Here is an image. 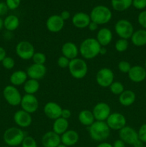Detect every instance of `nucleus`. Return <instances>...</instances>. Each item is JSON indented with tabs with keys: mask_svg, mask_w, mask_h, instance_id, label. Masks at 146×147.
I'll return each instance as SVG.
<instances>
[{
	"mask_svg": "<svg viewBox=\"0 0 146 147\" xmlns=\"http://www.w3.org/2000/svg\"><path fill=\"white\" fill-rule=\"evenodd\" d=\"M101 47L96 38L88 37L80 43L79 53L84 60H92L100 55Z\"/></svg>",
	"mask_w": 146,
	"mask_h": 147,
	"instance_id": "nucleus-1",
	"label": "nucleus"
},
{
	"mask_svg": "<svg viewBox=\"0 0 146 147\" xmlns=\"http://www.w3.org/2000/svg\"><path fill=\"white\" fill-rule=\"evenodd\" d=\"M88 131L90 138L97 142H104L110 135V129L106 121H95L88 127Z\"/></svg>",
	"mask_w": 146,
	"mask_h": 147,
	"instance_id": "nucleus-2",
	"label": "nucleus"
},
{
	"mask_svg": "<svg viewBox=\"0 0 146 147\" xmlns=\"http://www.w3.org/2000/svg\"><path fill=\"white\" fill-rule=\"evenodd\" d=\"M90 20L98 25L106 24L111 20L113 13L111 10L104 5H97L91 10Z\"/></svg>",
	"mask_w": 146,
	"mask_h": 147,
	"instance_id": "nucleus-3",
	"label": "nucleus"
},
{
	"mask_svg": "<svg viewBox=\"0 0 146 147\" xmlns=\"http://www.w3.org/2000/svg\"><path fill=\"white\" fill-rule=\"evenodd\" d=\"M25 136L24 132L21 128L10 127L4 131L3 139L7 146L14 147L21 145Z\"/></svg>",
	"mask_w": 146,
	"mask_h": 147,
	"instance_id": "nucleus-4",
	"label": "nucleus"
},
{
	"mask_svg": "<svg viewBox=\"0 0 146 147\" xmlns=\"http://www.w3.org/2000/svg\"><path fill=\"white\" fill-rule=\"evenodd\" d=\"M68 70L72 77L77 80H80L84 78L87 76L88 72V66L85 60L77 57L70 60Z\"/></svg>",
	"mask_w": 146,
	"mask_h": 147,
	"instance_id": "nucleus-5",
	"label": "nucleus"
},
{
	"mask_svg": "<svg viewBox=\"0 0 146 147\" xmlns=\"http://www.w3.org/2000/svg\"><path fill=\"white\" fill-rule=\"evenodd\" d=\"M115 32L120 38L128 40L132 37L135 30L133 24L129 20L121 19L116 22Z\"/></svg>",
	"mask_w": 146,
	"mask_h": 147,
	"instance_id": "nucleus-6",
	"label": "nucleus"
},
{
	"mask_svg": "<svg viewBox=\"0 0 146 147\" xmlns=\"http://www.w3.org/2000/svg\"><path fill=\"white\" fill-rule=\"evenodd\" d=\"M17 55L23 60H31L33 55L35 53L34 45L30 42L22 40L17 43L15 47Z\"/></svg>",
	"mask_w": 146,
	"mask_h": 147,
	"instance_id": "nucleus-7",
	"label": "nucleus"
},
{
	"mask_svg": "<svg viewBox=\"0 0 146 147\" xmlns=\"http://www.w3.org/2000/svg\"><path fill=\"white\" fill-rule=\"evenodd\" d=\"M3 96L8 104L11 106H17L20 105L22 98L19 90L12 85H9L4 88L3 90Z\"/></svg>",
	"mask_w": 146,
	"mask_h": 147,
	"instance_id": "nucleus-8",
	"label": "nucleus"
},
{
	"mask_svg": "<svg viewBox=\"0 0 146 147\" xmlns=\"http://www.w3.org/2000/svg\"><path fill=\"white\" fill-rule=\"evenodd\" d=\"M115 74L109 67H102L97 71L95 80L98 86L102 88H109L114 82Z\"/></svg>",
	"mask_w": 146,
	"mask_h": 147,
	"instance_id": "nucleus-9",
	"label": "nucleus"
},
{
	"mask_svg": "<svg viewBox=\"0 0 146 147\" xmlns=\"http://www.w3.org/2000/svg\"><path fill=\"white\" fill-rule=\"evenodd\" d=\"M107 126L110 130L120 131L127 124V119L125 116L119 112L111 113L106 120Z\"/></svg>",
	"mask_w": 146,
	"mask_h": 147,
	"instance_id": "nucleus-10",
	"label": "nucleus"
},
{
	"mask_svg": "<svg viewBox=\"0 0 146 147\" xmlns=\"http://www.w3.org/2000/svg\"><path fill=\"white\" fill-rule=\"evenodd\" d=\"M93 115L95 121H106L107 118L110 115L111 108L105 102H99L93 107L92 111Z\"/></svg>",
	"mask_w": 146,
	"mask_h": 147,
	"instance_id": "nucleus-11",
	"label": "nucleus"
},
{
	"mask_svg": "<svg viewBox=\"0 0 146 147\" xmlns=\"http://www.w3.org/2000/svg\"><path fill=\"white\" fill-rule=\"evenodd\" d=\"M20 106L22 110L32 114L39 109V100L34 95L25 94L21 98Z\"/></svg>",
	"mask_w": 146,
	"mask_h": 147,
	"instance_id": "nucleus-12",
	"label": "nucleus"
},
{
	"mask_svg": "<svg viewBox=\"0 0 146 147\" xmlns=\"http://www.w3.org/2000/svg\"><path fill=\"white\" fill-rule=\"evenodd\" d=\"M119 137L125 144H127L132 146L139 139L137 131L129 126H125L119 131Z\"/></svg>",
	"mask_w": 146,
	"mask_h": 147,
	"instance_id": "nucleus-13",
	"label": "nucleus"
},
{
	"mask_svg": "<svg viewBox=\"0 0 146 147\" xmlns=\"http://www.w3.org/2000/svg\"><path fill=\"white\" fill-rule=\"evenodd\" d=\"M14 121L18 127L21 129H25L31 126L32 123V117L30 113H27L25 111L19 110L16 111L14 114Z\"/></svg>",
	"mask_w": 146,
	"mask_h": 147,
	"instance_id": "nucleus-14",
	"label": "nucleus"
},
{
	"mask_svg": "<svg viewBox=\"0 0 146 147\" xmlns=\"http://www.w3.org/2000/svg\"><path fill=\"white\" fill-rule=\"evenodd\" d=\"M64 26V21L59 14H53L47 18L46 27L50 32L57 33L62 30Z\"/></svg>",
	"mask_w": 146,
	"mask_h": 147,
	"instance_id": "nucleus-15",
	"label": "nucleus"
},
{
	"mask_svg": "<svg viewBox=\"0 0 146 147\" xmlns=\"http://www.w3.org/2000/svg\"><path fill=\"white\" fill-rule=\"evenodd\" d=\"M62 108L57 103L54 101L47 102L44 106L43 111L44 115L51 120H55L61 117Z\"/></svg>",
	"mask_w": 146,
	"mask_h": 147,
	"instance_id": "nucleus-16",
	"label": "nucleus"
},
{
	"mask_svg": "<svg viewBox=\"0 0 146 147\" xmlns=\"http://www.w3.org/2000/svg\"><path fill=\"white\" fill-rule=\"evenodd\" d=\"M26 72L29 78L40 80L45 76L47 73V67L44 65L33 63L27 67Z\"/></svg>",
	"mask_w": 146,
	"mask_h": 147,
	"instance_id": "nucleus-17",
	"label": "nucleus"
},
{
	"mask_svg": "<svg viewBox=\"0 0 146 147\" xmlns=\"http://www.w3.org/2000/svg\"><path fill=\"white\" fill-rule=\"evenodd\" d=\"M127 76L130 81L133 83H142L146 79V70L141 65L132 66Z\"/></svg>",
	"mask_w": 146,
	"mask_h": 147,
	"instance_id": "nucleus-18",
	"label": "nucleus"
},
{
	"mask_svg": "<svg viewBox=\"0 0 146 147\" xmlns=\"http://www.w3.org/2000/svg\"><path fill=\"white\" fill-rule=\"evenodd\" d=\"M91 22L90 14L83 11L75 13L72 17V23L73 25L78 29H84L88 27Z\"/></svg>",
	"mask_w": 146,
	"mask_h": 147,
	"instance_id": "nucleus-19",
	"label": "nucleus"
},
{
	"mask_svg": "<svg viewBox=\"0 0 146 147\" xmlns=\"http://www.w3.org/2000/svg\"><path fill=\"white\" fill-rule=\"evenodd\" d=\"M61 144V137L53 131H47L42 137V144L44 147H57Z\"/></svg>",
	"mask_w": 146,
	"mask_h": 147,
	"instance_id": "nucleus-20",
	"label": "nucleus"
},
{
	"mask_svg": "<svg viewBox=\"0 0 146 147\" xmlns=\"http://www.w3.org/2000/svg\"><path fill=\"white\" fill-rule=\"evenodd\" d=\"M62 54L69 60H73L79 55V47L72 42H67L64 43L61 48Z\"/></svg>",
	"mask_w": 146,
	"mask_h": 147,
	"instance_id": "nucleus-21",
	"label": "nucleus"
},
{
	"mask_svg": "<svg viewBox=\"0 0 146 147\" xmlns=\"http://www.w3.org/2000/svg\"><path fill=\"white\" fill-rule=\"evenodd\" d=\"M113 38V32L107 27H102L97 31L96 40L102 47H107L111 43Z\"/></svg>",
	"mask_w": 146,
	"mask_h": 147,
	"instance_id": "nucleus-22",
	"label": "nucleus"
},
{
	"mask_svg": "<svg viewBox=\"0 0 146 147\" xmlns=\"http://www.w3.org/2000/svg\"><path fill=\"white\" fill-rule=\"evenodd\" d=\"M61 143L67 146H72L77 144L80 140V135L76 131L68 129L66 132L60 136Z\"/></svg>",
	"mask_w": 146,
	"mask_h": 147,
	"instance_id": "nucleus-23",
	"label": "nucleus"
},
{
	"mask_svg": "<svg viewBox=\"0 0 146 147\" xmlns=\"http://www.w3.org/2000/svg\"><path fill=\"white\" fill-rule=\"evenodd\" d=\"M27 79H28V76H27V72L21 70L13 72L9 78L11 84L15 87L24 85Z\"/></svg>",
	"mask_w": 146,
	"mask_h": 147,
	"instance_id": "nucleus-24",
	"label": "nucleus"
},
{
	"mask_svg": "<svg viewBox=\"0 0 146 147\" xmlns=\"http://www.w3.org/2000/svg\"><path fill=\"white\" fill-rule=\"evenodd\" d=\"M119 103L123 106H130L135 102L136 94L132 90H125L118 97Z\"/></svg>",
	"mask_w": 146,
	"mask_h": 147,
	"instance_id": "nucleus-25",
	"label": "nucleus"
},
{
	"mask_svg": "<svg viewBox=\"0 0 146 147\" xmlns=\"http://www.w3.org/2000/svg\"><path fill=\"white\" fill-rule=\"evenodd\" d=\"M131 42L135 47H144L146 45V30L140 29L133 32L130 37Z\"/></svg>",
	"mask_w": 146,
	"mask_h": 147,
	"instance_id": "nucleus-26",
	"label": "nucleus"
},
{
	"mask_svg": "<svg viewBox=\"0 0 146 147\" xmlns=\"http://www.w3.org/2000/svg\"><path fill=\"white\" fill-rule=\"evenodd\" d=\"M69 121L67 119L60 117L55 119L52 124V131L54 133L61 136L69 129Z\"/></svg>",
	"mask_w": 146,
	"mask_h": 147,
	"instance_id": "nucleus-27",
	"label": "nucleus"
},
{
	"mask_svg": "<svg viewBox=\"0 0 146 147\" xmlns=\"http://www.w3.org/2000/svg\"><path fill=\"white\" fill-rule=\"evenodd\" d=\"M78 120L79 122L82 125H83L84 126H87V127L90 126L95 121L94 115H93L92 111L87 110V109H84V110L81 111L79 113Z\"/></svg>",
	"mask_w": 146,
	"mask_h": 147,
	"instance_id": "nucleus-28",
	"label": "nucleus"
},
{
	"mask_svg": "<svg viewBox=\"0 0 146 147\" xmlns=\"http://www.w3.org/2000/svg\"><path fill=\"white\" fill-rule=\"evenodd\" d=\"M20 24L19 19L14 14H10L4 20V27L7 31L13 32L17 30Z\"/></svg>",
	"mask_w": 146,
	"mask_h": 147,
	"instance_id": "nucleus-29",
	"label": "nucleus"
},
{
	"mask_svg": "<svg viewBox=\"0 0 146 147\" xmlns=\"http://www.w3.org/2000/svg\"><path fill=\"white\" fill-rule=\"evenodd\" d=\"M40 88V84L39 80L34 79H27V81L23 85V89L25 92V94L34 95L39 91Z\"/></svg>",
	"mask_w": 146,
	"mask_h": 147,
	"instance_id": "nucleus-30",
	"label": "nucleus"
},
{
	"mask_svg": "<svg viewBox=\"0 0 146 147\" xmlns=\"http://www.w3.org/2000/svg\"><path fill=\"white\" fill-rule=\"evenodd\" d=\"M133 4V0H111L113 9L117 11H124L128 9Z\"/></svg>",
	"mask_w": 146,
	"mask_h": 147,
	"instance_id": "nucleus-31",
	"label": "nucleus"
},
{
	"mask_svg": "<svg viewBox=\"0 0 146 147\" xmlns=\"http://www.w3.org/2000/svg\"><path fill=\"white\" fill-rule=\"evenodd\" d=\"M129 42L125 39L119 38L115 43V49L118 53H124L128 49Z\"/></svg>",
	"mask_w": 146,
	"mask_h": 147,
	"instance_id": "nucleus-32",
	"label": "nucleus"
},
{
	"mask_svg": "<svg viewBox=\"0 0 146 147\" xmlns=\"http://www.w3.org/2000/svg\"><path fill=\"white\" fill-rule=\"evenodd\" d=\"M110 92L113 94L116 95V96H120L125 89L124 85L119 81H114L110 86L109 87Z\"/></svg>",
	"mask_w": 146,
	"mask_h": 147,
	"instance_id": "nucleus-33",
	"label": "nucleus"
},
{
	"mask_svg": "<svg viewBox=\"0 0 146 147\" xmlns=\"http://www.w3.org/2000/svg\"><path fill=\"white\" fill-rule=\"evenodd\" d=\"M31 60L34 64L44 65L47 61V57L44 53H41V52H35Z\"/></svg>",
	"mask_w": 146,
	"mask_h": 147,
	"instance_id": "nucleus-34",
	"label": "nucleus"
},
{
	"mask_svg": "<svg viewBox=\"0 0 146 147\" xmlns=\"http://www.w3.org/2000/svg\"><path fill=\"white\" fill-rule=\"evenodd\" d=\"M131 67L132 66L130 65V63L128 61H127V60H121V61L119 62L118 65H117V68H118V70L122 73H126V74L128 73Z\"/></svg>",
	"mask_w": 146,
	"mask_h": 147,
	"instance_id": "nucleus-35",
	"label": "nucleus"
},
{
	"mask_svg": "<svg viewBox=\"0 0 146 147\" xmlns=\"http://www.w3.org/2000/svg\"><path fill=\"white\" fill-rule=\"evenodd\" d=\"M21 146V147H37V143L32 136H26Z\"/></svg>",
	"mask_w": 146,
	"mask_h": 147,
	"instance_id": "nucleus-36",
	"label": "nucleus"
},
{
	"mask_svg": "<svg viewBox=\"0 0 146 147\" xmlns=\"http://www.w3.org/2000/svg\"><path fill=\"white\" fill-rule=\"evenodd\" d=\"M2 66L7 70H11L15 66V61L14 59L11 57L7 56L4 60L1 61Z\"/></svg>",
	"mask_w": 146,
	"mask_h": 147,
	"instance_id": "nucleus-37",
	"label": "nucleus"
},
{
	"mask_svg": "<svg viewBox=\"0 0 146 147\" xmlns=\"http://www.w3.org/2000/svg\"><path fill=\"white\" fill-rule=\"evenodd\" d=\"M137 135H138V139L143 143H146V123H143L140 126L137 131Z\"/></svg>",
	"mask_w": 146,
	"mask_h": 147,
	"instance_id": "nucleus-38",
	"label": "nucleus"
},
{
	"mask_svg": "<svg viewBox=\"0 0 146 147\" xmlns=\"http://www.w3.org/2000/svg\"><path fill=\"white\" fill-rule=\"evenodd\" d=\"M70 60H69L68 58H67L64 56L61 55L60 57H59V58L57 59V65L60 67L61 68H68V66L70 65Z\"/></svg>",
	"mask_w": 146,
	"mask_h": 147,
	"instance_id": "nucleus-39",
	"label": "nucleus"
},
{
	"mask_svg": "<svg viewBox=\"0 0 146 147\" xmlns=\"http://www.w3.org/2000/svg\"><path fill=\"white\" fill-rule=\"evenodd\" d=\"M137 22L139 24L143 27V29L146 30V10L142 11L137 17Z\"/></svg>",
	"mask_w": 146,
	"mask_h": 147,
	"instance_id": "nucleus-40",
	"label": "nucleus"
},
{
	"mask_svg": "<svg viewBox=\"0 0 146 147\" xmlns=\"http://www.w3.org/2000/svg\"><path fill=\"white\" fill-rule=\"evenodd\" d=\"M5 3L8 7L9 9L14 10L19 7L21 4V0H6Z\"/></svg>",
	"mask_w": 146,
	"mask_h": 147,
	"instance_id": "nucleus-41",
	"label": "nucleus"
},
{
	"mask_svg": "<svg viewBox=\"0 0 146 147\" xmlns=\"http://www.w3.org/2000/svg\"><path fill=\"white\" fill-rule=\"evenodd\" d=\"M132 5L137 9H144L146 7V0H133Z\"/></svg>",
	"mask_w": 146,
	"mask_h": 147,
	"instance_id": "nucleus-42",
	"label": "nucleus"
},
{
	"mask_svg": "<svg viewBox=\"0 0 146 147\" xmlns=\"http://www.w3.org/2000/svg\"><path fill=\"white\" fill-rule=\"evenodd\" d=\"M8 10L9 8L7 4H6V3L3 2V1H0V17L5 15L8 12Z\"/></svg>",
	"mask_w": 146,
	"mask_h": 147,
	"instance_id": "nucleus-43",
	"label": "nucleus"
},
{
	"mask_svg": "<svg viewBox=\"0 0 146 147\" xmlns=\"http://www.w3.org/2000/svg\"><path fill=\"white\" fill-rule=\"evenodd\" d=\"M72 113L70 111V110L67 109H62V114L61 117L63 118V119H65L68 120L70 117H71Z\"/></svg>",
	"mask_w": 146,
	"mask_h": 147,
	"instance_id": "nucleus-44",
	"label": "nucleus"
},
{
	"mask_svg": "<svg viewBox=\"0 0 146 147\" xmlns=\"http://www.w3.org/2000/svg\"><path fill=\"white\" fill-rule=\"evenodd\" d=\"M60 15V17H62V19L64 20V21H66V20H69V19L71 17L70 12L69 11H67V10H64V11H62Z\"/></svg>",
	"mask_w": 146,
	"mask_h": 147,
	"instance_id": "nucleus-45",
	"label": "nucleus"
},
{
	"mask_svg": "<svg viewBox=\"0 0 146 147\" xmlns=\"http://www.w3.org/2000/svg\"><path fill=\"white\" fill-rule=\"evenodd\" d=\"M113 147H126L125 143L121 140V139H117L114 142L113 144Z\"/></svg>",
	"mask_w": 146,
	"mask_h": 147,
	"instance_id": "nucleus-46",
	"label": "nucleus"
},
{
	"mask_svg": "<svg viewBox=\"0 0 146 147\" xmlns=\"http://www.w3.org/2000/svg\"><path fill=\"white\" fill-rule=\"evenodd\" d=\"M98 24H97L96 23L93 22H90V23L89 24L88 27H87V28L89 29V30L90 31H92V32H94V31H96V30L98 29Z\"/></svg>",
	"mask_w": 146,
	"mask_h": 147,
	"instance_id": "nucleus-47",
	"label": "nucleus"
},
{
	"mask_svg": "<svg viewBox=\"0 0 146 147\" xmlns=\"http://www.w3.org/2000/svg\"><path fill=\"white\" fill-rule=\"evenodd\" d=\"M7 57V53L4 47H0V62L2 61Z\"/></svg>",
	"mask_w": 146,
	"mask_h": 147,
	"instance_id": "nucleus-48",
	"label": "nucleus"
},
{
	"mask_svg": "<svg viewBox=\"0 0 146 147\" xmlns=\"http://www.w3.org/2000/svg\"><path fill=\"white\" fill-rule=\"evenodd\" d=\"M96 147H113V144H111L110 143H107V142H103L99 144Z\"/></svg>",
	"mask_w": 146,
	"mask_h": 147,
	"instance_id": "nucleus-49",
	"label": "nucleus"
},
{
	"mask_svg": "<svg viewBox=\"0 0 146 147\" xmlns=\"http://www.w3.org/2000/svg\"><path fill=\"white\" fill-rule=\"evenodd\" d=\"M133 147H144V143H143L140 139H138V140H137V142L133 145Z\"/></svg>",
	"mask_w": 146,
	"mask_h": 147,
	"instance_id": "nucleus-50",
	"label": "nucleus"
},
{
	"mask_svg": "<svg viewBox=\"0 0 146 147\" xmlns=\"http://www.w3.org/2000/svg\"><path fill=\"white\" fill-rule=\"evenodd\" d=\"M107 48H106V47H101L100 51V55H104L107 54Z\"/></svg>",
	"mask_w": 146,
	"mask_h": 147,
	"instance_id": "nucleus-51",
	"label": "nucleus"
},
{
	"mask_svg": "<svg viewBox=\"0 0 146 147\" xmlns=\"http://www.w3.org/2000/svg\"><path fill=\"white\" fill-rule=\"evenodd\" d=\"M3 27H4V20L0 17V30L3 28Z\"/></svg>",
	"mask_w": 146,
	"mask_h": 147,
	"instance_id": "nucleus-52",
	"label": "nucleus"
},
{
	"mask_svg": "<svg viewBox=\"0 0 146 147\" xmlns=\"http://www.w3.org/2000/svg\"><path fill=\"white\" fill-rule=\"evenodd\" d=\"M57 147H68V146H66V145H64V144H60V145H59V146H57Z\"/></svg>",
	"mask_w": 146,
	"mask_h": 147,
	"instance_id": "nucleus-53",
	"label": "nucleus"
},
{
	"mask_svg": "<svg viewBox=\"0 0 146 147\" xmlns=\"http://www.w3.org/2000/svg\"><path fill=\"white\" fill-rule=\"evenodd\" d=\"M145 70H146V59H145Z\"/></svg>",
	"mask_w": 146,
	"mask_h": 147,
	"instance_id": "nucleus-54",
	"label": "nucleus"
},
{
	"mask_svg": "<svg viewBox=\"0 0 146 147\" xmlns=\"http://www.w3.org/2000/svg\"><path fill=\"white\" fill-rule=\"evenodd\" d=\"M145 98H146V91H145Z\"/></svg>",
	"mask_w": 146,
	"mask_h": 147,
	"instance_id": "nucleus-55",
	"label": "nucleus"
},
{
	"mask_svg": "<svg viewBox=\"0 0 146 147\" xmlns=\"http://www.w3.org/2000/svg\"><path fill=\"white\" fill-rule=\"evenodd\" d=\"M2 147H9V146H2Z\"/></svg>",
	"mask_w": 146,
	"mask_h": 147,
	"instance_id": "nucleus-56",
	"label": "nucleus"
}]
</instances>
